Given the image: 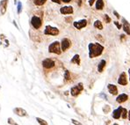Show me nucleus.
<instances>
[{
	"label": "nucleus",
	"mask_w": 130,
	"mask_h": 125,
	"mask_svg": "<svg viewBox=\"0 0 130 125\" xmlns=\"http://www.w3.org/2000/svg\"><path fill=\"white\" fill-rule=\"evenodd\" d=\"M89 49V57L94 58L101 56L104 51V47L99 43H90L88 45Z\"/></svg>",
	"instance_id": "nucleus-1"
},
{
	"label": "nucleus",
	"mask_w": 130,
	"mask_h": 125,
	"mask_svg": "<svg viewBox=\"0 0 130 125\" xmlns=\"http://www.w3.org/2000/svg\"><path fill=\"white\" fill-rule=\"evenodd\" d=\"M48 51L49 53H54L56 55L62 54V48H61V44L59 42H52L49 47H48Z\"/></svg>",
	"instance_id": "nucleus-2"
},
{
	"label": "nucleus",
	"mask_w": 130,
	"mask_h": 125,
	"mask_svg": "<svg viewBox=\"0 0 130 125\" xmlns=\"http://www.w3.org/2000/svg\"><path fill=\"white\" fill-rule=\"evenodd\" d=\"M59 29L56 28V27H54V26H47L45 27L44 30V34L46 35H52V36H55L59 34Z\"/></svg>",
	"instance_id": "nucleus-3"
},
{
	"label": "nucleus",
	"mask_w": 130,
	"mask_h": 125,
	"mask_svg": "<svg viewBox=\"0 0 130 125\" xmlns=\"http://www.w3.org/2000/svg\"><path fill=\"white\" fill-rule=\"evenodd\" d=\"M84 90V86H83L82 83H78L76 86H73L71 89H70V94L74 97H76L77 95H79L81 92Z\"/></svg>",
	"instance_id": "nucleus-4"
},
{
	"label": "nucleus",
	"mask_w": 130,
	"mask_h": 125,
	"mask_svg": "<svg viewBox=\"0 0 130 125\" xmlns=\"http://www.w3.org/2000/svg\"><path fill=\"white\" fill-rule=\"evenodd\" d=\"M31 25L34 29H39L41 28V26H42V20L40 17L38 16H33L31 19Z\"/></svg>",
	"instance_id": "nucleus-5"
},
{
	"label": "nucleus",
	"mask_w": 130,
	"mask_h": 125,
	"mask_svg": "<svg viewBox=\"0 0 130 125\" xmlns=\"http://www.w3.org/2000/svg\"><path fill=\"white\" fill-rule=\"evenodd\" d=\"M55 61L53 59H50V58H46L42 61V66L45 68V69H52V68L55 67Z\"/></svg>",
	"instance_id": "nucleus-6"
},
{
	"label": "nucleus",
	"mask_w": 130,
	"mask_h": 125,
	"mask_svg": "<svg viewBox=\"0 0 130 125\" xmlns=\"http://www.w3.org/2000/svg\"><path fill=\"white\" fill-rule=\"evenodd\" d=\"M71 46V41L68 38H63L61 42V48L62 51H66L67 49H69Z\"/></svg>",
	"instance_id": "nucleus-7"
},
{
	"label": "nucleus",
	"mask_w": 130,
	"mask_h": 125,
	"mask_svg": "<svg viewBox=\"0 0 130 125\" xmlns=\"http://www.w3.org/2000/svg\"><path fill=\"white\" fill-rule=\"evenodd\" d=\"M118 84H120L121 86H127V78L126 72H121L120 77L118 78Z\"/></svg>",
	"instance_id": "nucleus-8"
},
{
	"label": "nucleus",
	"mask_w": 130,
	"mask_h": 125,
	"mask_svg": "<svg viewBox=\"0 0 130 125\" xmlns=\"http://www.w3.org/2000/svg\"><path fill=\"white\" fill-rule=\"evenodd\" d=\"M73 26L76 27V29H80L82 28H84L86 26H87V20L86 19H81L79 21H76V22L73 23Z\"/></svg>",
	"instance_id": "nucleus-9"
},
{
	"label": "nucleus",
	"mask_w": 130,
	"mask_h": 125,
	"mask_svg": "<svg viewBox=\"0 0 130 125\" xmlns=\"http://www.w3.org/2000/svg\"><path fill=\"white\" fill-rule=\"evenodd\" d=\"M60 13L63 15H68V14H72L74 13V10L72 6H63L60 9Z\"/></svg>",
	"instance_id": "nucleus-10"
},
{
	"label": "nucleus",
	"mask_w": 130,
	"mask_h": 125,
	"mask_svg": "<svg viewBox=\"0 0 130 125\" xmlns=\"http://www.w3.org/2000/svg\"><path fill=\"white\" fill-rule=\"evenodd\" d=\"M7 4H8V0H2L0 2V13L2 15H4L6 13Z\"/></svg>",
	"instance_id": "nucleus-11"
},
{
	"label": "nucleus",
	"mask_w": 130,
	"mask_h": 125,
	"mask_svg": "<svg viewBox=\"0 0 130 125\" xmlns=\"http://www.w3.org/2000/svg\"><path fill=\"white\" fill-rule=\"evenodd\" d=\"M107 89L112 95H117L118 94V88L113 84H108Z\"/></svg>",
	"instance_id": "nucleus-12"
},
{
	"label": "nucleus",
	"mask_w": 130,
	"mask_h": 125,
	"mask_svg": "<svg viewBox=\"0 0 130 125\" xmlns=\"http://www.w3.org/2000/svg\"><path fill=\"white\" fill-rule=\"evenodd\" d=\"M122 110H123V108H122V107H119L117 109L113 110V118L114 119L121 118V114H122Z\"/></svg>",
	"instance_id": "nucleus-13"
},
{
	"label": "nucleus",
	"mask_w": 130,
	"mask_h": 125,
	"mask_svg": "<svg viewBox=\"0 0 130 125\" xmlns=\"http://www.w3.org/2000/svg\"><path fill=\"white\" fill-rule=\"evenodd\" d=\"M13 112L19 116H27V112L21 108H15L13 109Z\"/></svg>",
	"instance_id": "nucleus-14"
},
{
	"label": "nucleus",
	"mask_w": 130,
	"mask_h": 125,
	"mask_svg": "<svg viewBox=\"0 0 130 125\" xmlns=\"http://www.w3.org/2000/svg\"><path fill=\"white\" fill-rule=\"evenodd\" d=\"M122 26H123L124 32L126 33L127 35H130V25L125 19H122Z\"/></svg>",
	"instance_id": "nucleus-15"
},
{
	"label": "nucleus",
	"mask_w": 130,
	"mask_h": 125,
	"mask_svg": "<svg viewBox=\"0 0 130 125\" xmlns=\"http://www.w3.org/2000/svg\"><path fill=\"white\" fill-rule=\"evenodd\" d=\"M127 99H128L127 94H126V93H121V94H120V95H118L117 96V98H116V101H117L118 103L121 104V103L127 101Z\"/></svg>",
	"instance_id": "nucleus-16"
},
{
	"label": "nucleus",
	"mask_w": 130,
	"mask_h": 125,
	"mask_svg": "<svg viewBox=\"0 0 130 125\" xmlns=\"http://www.w3.org/2000/svg\"><path fill=\"white\" fill-rule=\"evenodd\" d=\"M105 65H106V62L105 60H101V61L99 62V64L98 65V72H102V71H104V69H105Z\"/></svg>",
	"instance_id": "nucleus-17"
},
{
	"label": "nucleus",
	"mask_w": 130,
	"mask_h": 125,
	"mask_svg": "<svg viewBox=\"0 0 130 125\" xmlns=\"http://www.w3.org/2000/svg\"><path fill=\"white\" fill-rule=\"evenodd\" d=\"M95 7L97 10H103V8H104V0H97Z\"/></svg>",
	"instance_id": "nucleus-18"
},
{
	"label": "nucleus",
	"mask_w": 130,
	"mask_h": 125,
	"mask_svg": "<svg viewBox=\"0 0 130 125\" xmlns=\"http://www.w3.org/2000/svg\"><path fill=\"white\" fill-rule=\"evenodd\" d=\"M71 63L72 64H77V65H79L80 64V56H79V55H75L73 57H72V59H71Z\"/></svg>",
	"instance_id": "nucleus-19"
},
{
	"label": "nucleus",
	"mask_w": 130,
	"mask_h": 125,
	"mask_svg": "<svg viewBox=\"0 0 130 125\" xmlns=\"http://www.w3.org/2000/svg\"><path fill=\"white\" fill-rule=\"evenodd\" d=\"M93 25H94V26H95L97 29H98V30H102V29H103V25H102V22L100 20H96Z\"/></svg>",
	"instance_id": "nucleus-20"
},
{
	"label": "nucleus",
	"mask_w": 130,
	"mask_h": 125,
	"mask_svg": "<svg viewBox=\"0 0 130 125\" xmlns=\"http://www.w3.org/2000/svg\"><path fill=\"white\" fill-rule=\"evenodd\" d=\"M47 2V0H34V4L37 6H41L45 4V3Z\"/></svg>",
	"instance_id": "nucleus-21"
},
{
	"label": "nucleus",
	"mask_w": 130,
	"mask_h": 125,
	"mask_svg": "<svg viewBox=\"0 0 130 125\" xmlns=\"http://www.w3.org/2000/svg\"><path fill=\"white\" fill-rule=\"evenodd\" d=\"M36 121H37V122H38L41 125H48V122H46L45 120H43V119H41V118L36 117Z\"/></svg>",
	"instance_id": "nucleus-22"
},
{
	"label": "nucleus",
	"mask_w": 130,
	"mask_h": 125,
	"mask_svg": "<svg viewBox=\"0 0 130 125\" xmlns=\"http://www.w3.org/2000/svg\"><path fill=\"white\" fill-rule=\"evenodd\" d=\"M127 115H128V111H127L126 108H123V110H122V114H121V117H122L123 119H127Z\"/></svg>",
	"instance_id": "nucleus-23"
},
{
	"label": "nucleus",
	"mask_w": 130,
	"mask_h": 125,
	"mask_svg": "<svg viewBox=\"0 0 130 125\" xmlns=\"http://www.w3.org/2000/svg\"><path fill=\"white\" fill-rule=\"evenodd\" d=\"M64 78H65V80H67V81L70 80V71H65V73H64Z\"/></svg>",
	"instance_id": "nucleus-24"
},
{
	"label": "nucleus",
	"mask_w": 130,
	"mask_h": 125,
	"mask_svg": "<svg viewBox=\"0 0 130 125\" xmlns=\"http://www.w3.org/2000/svg\"><path fill=\"white\" fill-rule=\"evenodd\" d=\"M21 11H22V4L21 2H19L18 3V14H20Z\"/></svg>",
	"instance_id": "nucleus-25"
},
{
	"label": "nucleus",
	"mask_w": 130,
	"mask_h": 125,
	"mask_svg": "<svg viewBox=\"0 0 130 125\" xmlns=\"http://www.w3.org/2000/svg\"><path fill=\"white\" fill-rule=\"evenodd\" d=\"M104 19H105V23H109L110 21H111V18L108 16L107 14H105V16H104Z\"/></svg>",
	"instance_id": "nucleus-26"
},
{
	"label": "nucleus",
	"mask_w": 130,
	"mask_h": 125,
	"mask_svg": "<svg viewBox=\"0 0 130 125\" xmlns=\"http://www.w3.org/2000/svg\"><path fill=\"white\" fill-rule=\"evenodd\" d=\"M7 122H8V123H9V124H12V125H19L18 123H16V122L13 121V118H8V121H7Z\"/></svg>",
	"instance_id": "nucleus-27"
},
{
	"label": "nucleus",
	"mask_w": 130,
	"mask_h": 125,
	"mask_svg": "<svg viewBox=\"0 0 130 125\" xmlns=\"http://www.w3.org/2000/svg\"><path fill=\"white\" fill-rule=\"evenodd\" d=\"M71 122H72L73 124H75V125H83L81 122H79L78 121H76V120H74V119H72V120H71Z\"/></svg>",
	"instance_id": "nucleus-28"
},
{
	"label": "nucleus",
	"mask_w": 130,
	"mask_h": 125,
	"mask_svg": "<svg viewBox=\"0 0 130 125\" xmlns=\"http://www.w3.org/2000/svg\"><path fill=\"white\" fill-rule=\"evenodd\" d=\"M114 25L117 26L118 29H121V26H122V25H121V24L119 23V21H114Z\"/></svg>",
	"instance_id": "nucleus-29"
},
{
	"label": "nucleus",
	"mask_w": 130,
	"mask_h": 125,
	"mask_svg": "<svg viewBox=\"0 0 130 125\" xmlns=\"http://www.w3.org/2000/svg\"><path fill=\"white\" fill-rule=\"evenodd\" d=\"M94 3H95V0H89V5L90 6H92Z\"/></svg>",
	"instance_id": "nucleus-30"
},
{
	"label": "nucleus",
	"mask_w": 130,
	"mask_h": 125,
	"mask_svg": "<svg viewBox=\"0 0 130 125\" xmlns=\"http://www.w3.org/2000/svg\"><path fill=\"white\" fill-rule=\"evenodd\" d=\"M52 2H54V3H56V4H61L63 2V0H51Z\"/></svg>",
	"instance_id": "nucleus-31"
},
{
	"label": "nucleus",
	"mask_w": 130,
	"mask_h": 125,
	"mask_svg": "<svg viewBox=\"0 0 130 125\" xmlns=\"http://www.w3.org/2000/svg\"><path fill=\"white\" fill-rule=\"evenodd\" d=\"M113 14H114V15H115L116 17H117L118 19H120V18H121V16L119 15V13H118L117 12H116V11H113Z\"/></svg>",
	"instance_id": "nucleus-32"
},
{
	"label": "nucleus",
	"mask_w": 130,
	"mask_h": 125,
	"mask_svg": "<svg viewBox=\"0 0 130 125\" xmlns=\"http://www.w3.org/2000/svg\"><path fill=\"white\" fill-rule=\"evenodd\" d=\"M71 0H63V3H70Z\"/></svg>",
	"instance_id": "nucleus-33"
},
{
	"label": "nucleus",
	"mask_w": 130,
	"mask_h": 125,
	"mask_svg": "<svg viewBox=\"0 0 130 125\" xmlns=\"http://www.w3.org/2000/svg\"><path fill=\"white\" fill-rule=\"evenodd\" d=\"M127 118H128V120L130 121V110L128 111V115H127Z\"/></svg>",
	"instance_id": "nucleus-34"
},
{
	"label": "nucleus",
	"mask_w": 130,
	"mask_h": 125,
	"mask_svg": "<svg viewBox=\"0 0 130 125\" xmlns=\"http://www.w3.org/2000/svg\"><path fill=\"white\" fill-rule=\"evenodd\" d=\"M128 74H129V81H130V69L128 70Z\"/></svg>",
	"instance_id": "nucleus-35"
},
{
	"label": "nucleus",
	"mask_w": 130,
	"mask_h": 125,
	"mask_svg": "<svg viewBox=\"0 0 130 125\" xmlns=\"http://www.w3.org/2000/svg\"><path fill=\"white\" fill-rule=\"evenodd\" d=\"M113 125H119V124H118V123H114Z\"/></svg>",
	"instance_id": "nucleus-36"
}]
</instances>
